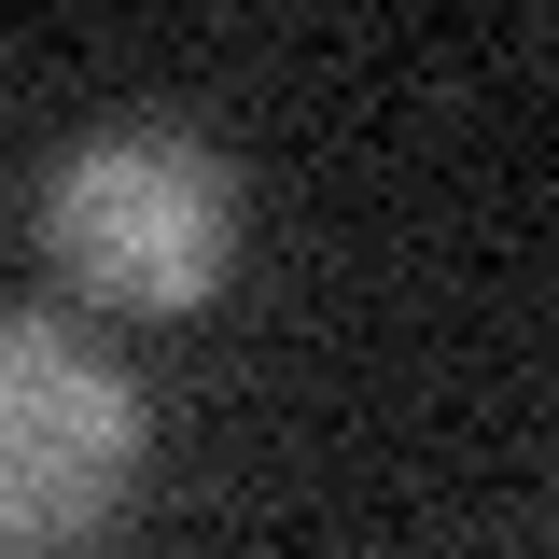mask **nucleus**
Instances as JSON below:
<instances>
[{"instance_id": "obj_1", "label": "nucleus", "mask_w": 559, "mask_h": 559, "mask_svg": "<svg viewBox=\"0 0 559 559\" xmlns=\"http://www.w3.org/2000/svg\"><path fill=\"white\" fill-rule=\"evenodd\" d=\"M140 378L70 322L0 308V559H84L140 489Z\"/></svg>"}, {"instance_id": "obj_2", "label": "nucleus", "mask_w": 559, "mask_h": 559, "mask_svg": "<svg viewBox=\"0 0 559 559\" xmlns=\"http://www.w3.org/2000/svg\"><path fill=\"white\" fill-rule=\"evenodd\" d=\"M43 252L98 308H197L238 266V182L182 127H98L43 168Z\"/></svg>"}]
</instances>
